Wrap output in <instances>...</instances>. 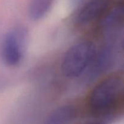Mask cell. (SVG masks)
I'll list each match as a JSON object with an SVG mask.
<instances>
[{"instance_id":"6da1fadb","label":"cell","mask_w":124,"mask_h":124,"mask_svg":"<svg viewBox=\"0 0 124 124\" xmlns=\"http://www.w3.org/2000/svg\"><path fill=\"white\" fill-rule=\"evenodd\" d=\"M96 52L95 44L91 41H82L70 47L62 62L64 76L69 78L81 76L90 66Z\"/></svg>"},{"instance_id":"7a4b0ae2","label":"cell","mask_w":124,"mask_h":124,"mask_svg":"<svg viewBox=\"0 0 124 124\" xmlns=\"http://www.w3.org/2000/svg\"><path fill=\"white\" fill-rule=\"evenodd\" d=\"M123 87V80L118 76H110L99 82L89 96L91 108L97 113L108 111L119 98Z\"/></svg>"},{"instance_id":"3957f363","label":"cell","mask_w":124,"mask_h":124,"mask_svg":"<svg viewBox=\"0 0 124 124\" xmlns=\"http://www.w3.org/2000/svg\"><path fill=\"white\" fill-rule=\"evenodd\" d=\"M27 31L23 28L10 30L5 35L1 46L2 61L9 67L18 65L21 62L25 51Z\"/></svg>"},{"instance_id":"277c9868","label":"cell","mask_w":124,"mask_h":124,"mask_svg":"<svg viewBox=\"0 0 124 124\" xmlns=\"http://www.w3.org/2000/svg\"><path fill=\"white\" fill-rule=\"evenodd\" d=\"M109 4L110 0H89L80 10L76 22L81 25L91 23L101 15Z\"/></svg>"},{"instance_id":"5b68a950","label":"cell","mask_w":124,"mask_h":124,"mask_svg":"<svg viewBox=\"0 0 124 124\" xmlns=\"http://www.w3.org/2000/svg\"><path fill=\"white\" fill-rule=\"evenodd\" d=\"M114 59L112 46H107L98 53H96L93 61L88 67L90 69L88 77L94 79L105 72L112 64Z\"/></svg>"},{"instance_id":"8992f818","label":"cell","mask_w":124,"mask_h":124,"mask_svg":"<svg viewBox=\"0 0 124 124\" xmlns=\"http://www.w3.org/2000/svg\"><path fill=\"white\" fill-rule=\"evenodd\" d=\"M76 116V109L73 105H62L50 113L45 120L44 124H69Z\"/></svg>"},{"instance_id":"52a82bcc","label":"cell","mask_w":124,"mask_h":124,"mask_svg":"<svg viewBox=\"0 0 124 124\" xmlns=\"http://www.w3.org/2000/svg\"><path fill=\"white\" fill-rule=\"evenodd\" d=\"M123 5H117L105 16L101 23V27L105 33H111L120 26L124 19Z\"/></svg>"},{"instance_id":"ba28073f","label":"cell","mask_w":124,"mask_h":124,"mask_svg":"<svg viewBox=\"0 0 124 124\" xmlns=\"http://www.w3.org/2000/svg\"><path fill=\"white\" fill-rule=\"evenodd\" d=\"M54 0H30L29 6V15L33 21L43 18L50 9Z\"/></svg>"},{"instance_id":"9c48e42d","label":"cell","mask_w":124,"mask_h":124,"mask_svg":"<svg viewBox=\"0 0 124 124\" xmlns=\"http://www.w3.org/2000/svg\"><path fill=\"white\" fill-rule=\"evenodd\" d=\"M82 0H71V2L73 6H76L82 2Z\"/></svg>"},{"instance_id":"30bf717a","label":"cell","mask_w":124,"mask_h":124,"mask_svg":"<svg viewBox=\"0 0 124 124\" xmlns=\"http://www.w3.org/2000/svg\"><path fill=\"white\" fill-rule=\"evenodd\" d=\"M89 124H105L104 123H102V122H96V123H92Z\"/></svg>"}]
</instances>
